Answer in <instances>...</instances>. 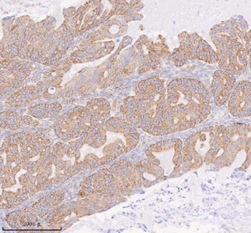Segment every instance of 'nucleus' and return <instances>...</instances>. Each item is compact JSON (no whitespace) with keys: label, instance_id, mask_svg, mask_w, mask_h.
Returning <instances> with one entry per match:
<instances>
[{"label":"nucleus","instance_id":"nucleus-2","mask_svg":"<svg viewBox=\"0 0 251 233\" xmlns=\"http://www.w3.org/2000/svg\"><path fill=\"white\" fill-rule=\"evenodd\" d=\"M139 133L129 123L120 118H111L100 123L80 138L82 144L93 152L74 167V173L94 169L112 161L124 153L135 148L139 143Z\"/></svg>","mask_w":251,"mask_h":233},{"label":"nucleus","instance_id":"nucleus-19","mask_svg":"<svg viewBox=\"0 0 251 233\" xmlns=\"http://www.w3.org/2000/svg\"><path fill=\"white\" fill-rule=\"evenodd\" d=\"M25 124L24 119L15 112H3L1 113V129L16 130Z\"/></svg>","mask_w":251,"mask_h":233},{"label":"nucleus","instance_id":"nucleus-15","mask_svg":"<svg viewBox=\"0 0 251 233\" xmlns=\"http://www.w3.org/2000/svg\"><path fill=\"white\" fill-rule=\"evenodd\" d=\"M63 199H64L63 191H56V192H52L43 198L40 199L38 203L32 205V209L36 212L37 214L40 217H43L45 214L49 212L52 208L57 206Z\"/></svg>","mask_w":251,"mask_h":233},{"label":"nucleus","instance_id":"nucleus-3","mask_svg":"<svg viewBox=\"0 0 251 233\" xmlns=\"http://www.w3.org/2000/svg\"><path fill=\"white\" fill-rule=\"evenodd\" d=\"M135 94L126 99L122 107L127 120L133 127L159 136L167 97L163 82L157 77L142 80L136 85Z\"/></svg>","mask_w":251,"mask_h":233},{"label":"nucleus","instance_id":"nucleus-12","mask_svg":"<svg viewBox=\"0 0 251 233\" xmlns=\"http://www.w3.org/2000/svg\"><path fill=\"white\" fill-rule=\"evenodd\" d=\"M235 83V77L233 75L224 71L215 73L212 83V91L217 105L222 106L228 100Z\"/></svg>","mask_w":251,"mask_h":233},{"label":"nucleus","instance_id":"nucleus-16","mask_svg":"<svg viewBox=\"0 0 251 233\" xmlns=\"http://www.w3.org/2000/svg\"><path fill=\"white\" fill-rule=\"evenodd\" d=\"M38 221L36 212L33 209L12 212L7 216V222L14 228L30 226Z\"/></svg>","mask_w":251,"mask_h":233},{"label":"nucleus","instance_id":"nucleus-9","mask_svg":"<svg viewBox=\"0 0 251 233\" xmlns=\"http://www.w3.org/2000/svg\"><path fill=\"white\" fill-rule=\"evenodd\" d=\"M32 67L28 62L6 60L1 63V93L15 89L29 76ZM3 93L2 95H4Z\"/></svg>","mask_w":251,"mask_h":233},{"label":"nucleus","instance_id":"nucleus-14","mask_svg":"<svg viewBox=\"0 0 251 233\" xmlns=\"http://www.w3.org/2000/svg\"><path fill=\"white\" fill-rule=\"evenodd\" d=\"M137 185L149 187L165 179L164 170L150 160L145 159L134 167Z\"/></svg>","mask_w":251,"mask_h":233},{"label":"nucleus","instance_id":"nucleus-17","mask_svg":"<svg viewBox=\"0 0 251 233\" xmlns=\"http://www.w3.org/2000/svg\"><path fill=\"white\" fill-rule=\"evenodd\" d=\"M86 107L99 122H104L108 120L111 111V106L106 99H94L88 103Z\"/></svg>","mask_w":251,"mask_h":233},{"label":"nucleus","instance_id":"nucleus-13","mask_svg":"<svg viewBox=\"0 0 251 233\" xmlns=\"http://www.w3.org/2000/svg\"><path fill=\"white\" fill-rule=\"evenodd\" d=\"M110 170L114 175L116 186L122 195L137 186L134 167L128 161L125 160L119 161L110 168Z\"/></svg>","mask_w":251,"mask_h":233},{"label":"nucleus","instance_id":"nucleus-1","mask_svg":"<svg viewBox=\"0 0 251 233\" xmlns=\"http://www.w3.org/2000/svg\"><path fill=\"white\" fill-rule=\"evenodd\" d=\"M211 111L210 96L198 80L180 78L167 88L159 136L189 129L205 120Z\"/></svg>","mask_w":251,"mask_h":233},{"label":"nucleus","instance_id":"nucleus-5","mask_svg":"<svg viewBox=\"0 0 251 233\" xmlns=\"http://www.w3.org/2000/svg\"><path fill=\"white\" fill-rule=\"evenodd\" d=\"M227 129L224 126H213L190 136L182 146V161L179 174L201 167L203 163L215 164L224 153Z\"/></svg>","mask_w":251,"mask_h":233},{"label":"nucleus","instance_id":"nucleus-7","mask_svg":"<svg viewBox=\"0 0 251 233\" xmlns=\"http://www.w3.org/2000/svg\"><path fill=\"white\" fill-rule=\"evenodd\" d=\"M227 142L224 153L216 162L217 165L221 167H226L232 164L238 152L245 149L247 158L241 170H245L251 164V125L250 124L234 123L227 129Z\"/></svg>","mask_w":251,"mask_h":233},{"label":"nucleus","instance_id":"nucleus-10","mask_svg":"<svg viewBox=\"0 0 251 233\" xmlns=\"http://www.w3.org/2000/svg\"><path fill=\"white\" fill-rule=\"evenodd\" d=\"M80 195L82 197L91 192H103L116 197H122L116 186L114 176L110 169H102L92 176L88 177L81 184Z\"/></svg>","mask_w":251,"mask_h":233},{"label":"nucleus","instance_id":"nucleus-18","mask_svg":"<svg viewBox=\"0 0 251 233\" xmlns=\"http://www.w3.org/2000/svg\"><path fill=\"white\" fill-rule=\"evenodd\" d=\"M62 109V105L59 103L39 104L31 107L28 110L29 115L38 119H48L53 117Z\"/></svg>","mask_w":251,"mask_h":233},{"label":"nucleus","instance_id":"nucleus-11","mask_svg":"<svg viewBox=\"0 0 251 233\" xmlns=\"http://www.w3.org/2000/svg\"><path fill=\"white\" fill-rule=\"evenodd\" d=\"M229 111L235 117H250L251 85L249 81L238 84L229 101Z\"/></svg>","mask_w":251,"mask_h":233},{"label":"nucleus","instance_id":"nucleus-6","mask_svg":"<svg viewBox=\"0 0 251 233\" xmlns=\"http://www.w3.org/2000/svg\"><path fill=\"white\" fill-rule=\"evenodd\" d=\"M87 107L78 106L62 115L55 123L57 136L65 141L81 138L100 124Z\"/></svg>","mask_w":251,"mask_h":233},{"label":"nucleus","instance_id":"nucleus-4","mask_svg":"<svg viewBox=\"0 0 251 233\" xmlns=\"http://www.w3.org/2000/svg\"><path fill=\"white\" fill-rule=\"evenodd\" d=\"M244 20H230L211 29L210 35L218 50V63L223 71L241 75L247 69L251 55V31Z\"/></svg>","mask_w":251,"mask_h":233},{"label":"nucleus","instance_id":"nucleus-8","mask_svg":"<svg viewBox=\"0 0 251 233\" xmlns=\"http://www.w3.org/2000/svg\"><path fill=\"white\" fill-rule=\"evenodd\" d=\"M180 47L174 53V60L176 66L183 65L191 60H201L209 63L218 62V54L210 45L196 34L189 35L182 32L179 35Z\"/></svg>","mask_w":251,"mask_h":233}]
</instances>
